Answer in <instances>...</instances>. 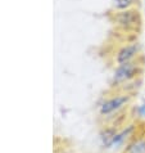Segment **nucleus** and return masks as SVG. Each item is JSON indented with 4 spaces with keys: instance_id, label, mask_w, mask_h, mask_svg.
Listing matches in <instances>:
<instances>
[{
    "instance_id": "obj_8",
    "label": "nucleus",
    "mask_w": 145,
    "mask_h": 153,
    "mask_svg": "<svg viewBox=\"0 0 145 153\" xmlns=\"http://www.w3.org/2000/svg\"><path fill=\"white\" fill-rule=\"evenodd\" d=\"M139 114L140 116H143V117H145V103L139 107Z\"/></svg>"
},
{
    "instance_id": "obj_4",
    "label": "nucleus",
    "mask_w": 145,
    "mask_h": 153,
    "mask_svg": "<svg viewBox=\"0 0 145 153\" xmlns=\"http://www.w3.org/2000/svg\"><path fill=\"white\" fill-rule=\"evenodd\" d=\"M134 131V126H129L127 129H125V130H122L121 133H117L116 135L113 137V139H112V143H110V146H109V148H114V147H117V146H119V144H122L125 140L130 137V134Z\"/></svg>"
},
{
    "instance_id": "obj_7",
    "label": "nucleus",
    "mask_w": 145,
    "mask_h": 153,
    "mask_svg": "<svg viewBox=\"0 0 145 153\" xmlns=\"http://www.w3.org/2000/svg\"><path fill=\"white\" fill-rule=\"evenodd\" d=\"M114 1H116L118 8H126L127 5H130L134 0H114Z\"/></svg>"
},
{
    "instance_id": "obj_9",
    "label": "nucleus",
    "mask_w": 145,
    "mask_h": 153,
    "mask_svg": "<svg viewBox=\"0 0 145 153\" xmlns=\"http://www.w3.org/2000/svg\"><path fill=\"white\" fill-rule=\"evenodd\" d=\"M62 153H64V152H62Z\"/></svg>"
},
{
    "instance_id": "obj_6",
    "label": "nucleus",
    "mask_w": 145,
    "mask_h": 153,
    "mask_svg": "<svg viewBox=\"0 0 145 153\" xmlns=\"http://www.w3.org/2000/svg\"><path fill=\"white\" fill-rule=\"evenodd\" d=\"M136 16L135 12H126V13H122L121 16L118 17V21L119 23H122L123 26H135V22H136Z\"/></svg>"
},
{
    "instance_id": "obj_1",
    "label": "nucleus",
    "mask_w": 145,
    "mask_h": 153,
    "mask_svg": "<svg viewBox=\"0 0 145 153\" xmlns=\"http://www.w3.org/2000/svg\"><path fill=\"white\" fill-rule=\"evenodd\" d=\"M123 153H145V135L132 138L126 146Z\"/></svg>"
},
{
    "instance_id": "obj_3",
    "label": "nucleus",
    "mask_w": 145,
    "mask_h": 153,
    "mask_svg": "<svg viewBox=\"0 0 145 153\" xmlns=\"http://www.w3.org/2000/svg\"><path fill=\"white\" fill-rule=\"evenodd\" d=\"M135 74V67L129 65V63H125L122 65L116 71V75H114V80L116 81H125V80L132 77Z\"/></svg>"
},
{
    "instance_id": "obj_2",
    "label": "nucleus",
    "mask_w": 145,
    "mask_h": 153,
    "mask_svg": "<svg viewBox=\"0 0 145 153\" xmlns=\"http://www.w3.org/2000/svg\"><path fill=\"white\" fill-rule=\"evenodd\" d=\"M126 102H127V97H116V98H113V99L105 102V103L101 105L100 112L103 114H108L113 111H117V109L121 108Z\"/></svg>"
},
{
    "instance_id": "obj_5",
    "label": "nucleus",
    "mask_w": 145,
    "mask_h": 153,
    "mask_svg": "<svg viewBox=\"0 0 145 153\" xmlns=\"http://www.w3.org/2000/svg\"><path fill=\"white\" fill-rule=\"evenodd\" d=\"M138 52V46L136 45H131V46H126L125 49H122L118 54V62L119 63H127L129 59L134 57V54Z\"/></svg>"
}]
</instances>
